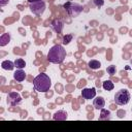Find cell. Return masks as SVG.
<instances>
[{
    "label": "cell",
    "instance_id": "19",
    "mask_svg": "<svg viewBox=\"0 0 132 132\" xmlns=\"http://www.w3.org/2000/svg\"><path fill=\"white\" fill-rule=\"evenodd\" d=\"M106 71H107V73H108L109 75H113V74H116L117 68H116V66H114V65H110V66H107Z\"/></svg>",
    "mask_w": 132,
    "mask_h": 132
},
{
    "label": "cell",
    "instance_id": "8",
    "mask_svg": "<svg viewBox=\"0 0 132 132\" xmlns=\"http://www.w3.org/2000/svg\"><path fill=\"white\" fill-rule=\"evenodd\" d=\"M51 27H52V29H53L55 32L60 33V32L62 31V29H63V23H62V21H60V20H58V19H55V20L52 22Z\"/></svg>",
    "mask_w": 132,
    "mask_h": 132
},
{
    "label": "cell",
    "instance_id": "6",
    "mask_svg": "<svg viewBox=\"0 0 132 132\" xmlns=\"http://www.w3.org/2000/svg\"><path fill=\"white\" fill-rule=\"evenodd\" d=\"M6 101L9 105L11 106H15V105H19L21 102H22V97L19 93L16 92H10L8 93L7 95V98H6Z\"/></svg>",
    "mask_w": 132,
    "mask_h": 132
},
{
    "label": "cell",
    "instance_id": "13",
    "mask_svg": "<svg viewBox=\"0 0 132 132\" xmlns=\"http://www.w3.org/2000/svg\"><path fill=\"white\" fill-rule=\"evenodd\" d=\"M10 41V34L9 33H3L0 36V45L1 46H5L6 44H8Z\"/></svg>",
    "mask_w": 132,
    "mask_h": 132
},
{
    "label": "cell",
    "instance_id": "9",
    "mask_svg": "<svg viewBox=\"0 0 132 132\" xmlns=\"http://www.w3.org/2000/svg\"><path fill=\"white\" fill-rule=\"evenodd\" d=\"M93 105H94V107H95L96 109H101V108H103V107L105 106V100H104V98H103V97H100V96L96 97V98L94 99V101H93Z\"/></svg>",
    "mask_w": 132,
    "mask_h": 132
},
{
    "label": "cell",
    "instance_id": "3",
    "mask_svg": "<svg viewBox=\"0 0 132 132\" xmlns=\"http://www.w3.org/2000/svg\"><path fill=\"white\" fill-rule=\"evenodd\" d=\"M63 7L65 8L66 12L70 15V16H77L81 11H82V6L76 2H66Z\"/></svg>",
    "mask_w": 132,
    "mask_h": 132
},
{
    "label": "cell",
    "instance_id": "18",
    "mask_svg": "<svg viewBox=\"0 0 132 132\" xmlns=\"http://www.w3.org/2000/svg\"><path fill=\"white\" fill-rule=\"evenodd\" d=\"M72 38H73L72 34H66V35H64V37H63V44H68L72 40Z\"/></svg>",
    "mask_w": 132,
    "mask_h": 132
},
{
    "label": "cell",
    "instance_id": "1",
    "mask_svg": "<svg viewBox=\"0 0 132 132\" xmlns=\"http://www.w3.org/2000/svg\"><path fill=\"white\" fill-rule=\"evenodd\" d=\"M65 58H66V50L60 44H56L52 46L47 53V60L54 64L63 63Z\"/></svg>",
    "mask_w": 132,
    "mask_h": 132
},
{
    "label": "cell",
    "instance_id": "11",
    "mask_svg": "<svg viewBox=\"0 0 132 132\" xmlns=\"http://www.w3.org/2000/svg\"><path fill=\"white\" fill-rule=\"evenodd\" d=\"M1 66H2V68H3L4 70H8V71L13 70V68L15 67V66H14V62H12V61H10V60H5V61H3V62L1 63Z\"/></svg>",
    "mask_w": 132,
    "mask_h": 132
},
{
    "label": "cell",
    "instance_id": "4",
    "mask_svg": "<svg viewBox=\"0 0 132 132\" xmlns=\"http://www.w3.org/2000/svg\"><path fill=\"white\" fill-rule=\"evenodd\" d=\"M130 98H131V95H130L129 91L126 89H122L116 93L114 102L118 105H126L130 101Z\"/></svg>",
    "mask_w": 132,
    "mask_h": 132
},
{
    "label": "cell",
    "instance_id": "7",
    "mask_svg": "<svg viewBox=\"0 0 132 132\" xmlns=\"http://www.w3.org/2000/svg\"><path fill=\"white\" fill-rule=\"evenodd\" d=\"M81 96L84 99H93L96 96L95 88H85L81 91Z\"/></svg>",
    "mask_w": 132,
    "mask_h": 132
},
{
    "label": "cell",
    "instance_id": "2",
    "mask_svg": "<svg viewBox=\"0 0 132 132\" xmlns=\"http://www.w3.org/2000/svg\"><path fill=\"white\" fill-rule=\"evenodd\" d=\"M51 86V78L45 73H40L33 79V88L37 92H47Z\"/></svg>",
    "mask_w": 132,
    "mask_h": 132
},
{
    "label": "cell",
    "instance_id": "21",
    "mask_svg": "<svg viewBox=\"0 0 132 132\" xmlns=\"http://www.w3.org/2000/svg\"><path fill=\"white\" fill-rule=\"evenodd\" d=\"M8 1H9V0H0V5H1V6H4L5 4L8 3Z\"/></svg>",
    "mask_w": 132,
    "mask_h": 132
},
{
    "label": "cell",
    "instance_id": "16",
    "mask_svg": "<svg viewBox=\"0 0 132 132\" xmlns=\"http://www.w3.org/2000/svg\"><path fill=\"white\" fill-rule=\"evenodd\" d=\"M109 116H110V111L105 109L104 107L101 108V111H100V116H99V119L100 120H107L109 119Z\"/></svg>",
    "mask_w": 132,
    "mask_h": 132
},
{
    "label": "cell",
    "instance_id": "17",
    "mask_svg": "<svg viewBox=\"0 0 132 132\" xmlns=\"http://www.w3.org/2000/svg\"><path fill=\"white\" fill-rule=\"evenodd\" d=\"M14 66H15L18 69H23V68H25V66H26V62H25V60H23V59H21V58L15 59V61H14Z\"/></svg>",
    "mask_w": 132,
    "mask_h": 132
},
{
    "label": "cell",
    "instance_id": "22",
    "mask_svg": "<svg viewBox=\"0 0 132 132\" xmlns=\"http://www.w3.org/2000/svg\"><path fill=\"white\" fill-rule=\"evenodd\" d=\"M30 3H33V2H37V1H41V0H28Z\"/></svg>",
    "mask_w": 132,
    "mask_h": 132
},
{
    "label": "cell",
    "instance_id": "15",
    "mask_svg": "<svg viewBox=\"0 0 132 132\" xmlns=\"http://www.w3.org/2000/svg\"><path fill=\"white\" fill-rule=\"evenodd\" d=\"M102 87H103V89L105 91H111V90H113L114 85H113V82L111 80H105V81H103Z\"/></svg>",
    "mask_w": 132,
    "mask_h": 132
},
{
    "label": "cell",
    "instance_id": "14",
    "mask_svg": "<svg viewBox=\"0 0 132 132\" xmlns=\"http://www.w3.org/2000/svg\"><path fill=\"white\" fill-rule=\"evenodd\" d=\"M88 66H89L91 69H93V70H97V69H99V68L101 67V63H100L98 60H91V61L88 63Z\"/></svg>",
    "mask_w": 132,
    "mask_h": 132
},
{
    "label": "cell",
    "instance_id": "20",
    "mask_svg": "<svg viewBox=\"0 0 132 132\" xmlns=\"http://www.w3.org/2000/svg\"><path fill=\"white\" fill-rule=\"evenodd\" d=\"M94 4H95L97 7H101V6H103L104 1H103V0H94Z\"/></svg>",
    "mask_w": 132,
    "mask_h": 132
},
{
    "label": "cell",
    "instance_id": "12",
    "mask_svg": "<svg viewBox=\"0 0 132 132\" xmlns=\"http://www.w3.org/2000/svg\"><path fill=\"white\" fill-rule=\"evenodd\" d=\"M53 119L56 120V121H57V120H58V121H60V120L64 121V120L67 119V113H66V111H64V110H59V111H57V112L54 113Z\"/></svg>",
    "mask_w": 132,
    "mask_h": 132
},
{
    "label": "cell",
    "instance_id": "5",
    "mask_svg": "<svg viewBox=\"0 0 132 132\" xmlns=\"http://www.w3.org/2000/svg\"><path fill=\"white\" fill-rule=\"evenodd\" d=\"M29 8L34 14L41 15L45 10V3L42 0L41 1H37V2H33V3H30Z\"/></svg>",
    "mask_w": 132,
    "mask_h": 132
},
{
    "label": "cell",
    "instance_id": "10",
    "mask_svg": "<svg viewBox=\"0 0 132 132\" xmlns=\"http://www.w3.org/2000/svg\"><path fill=\"white\" fill-rule=\"evenodd\" d=\"M13 78L16 80V81H23V80H25V78H26V73H25V71L23 70V69H18L14 73H13Z\"/></svg>",
    "mask_w": 132,
    "mask_h": 132
}]
</instances>
